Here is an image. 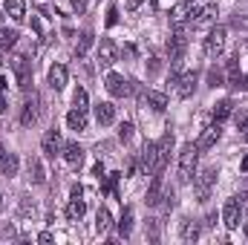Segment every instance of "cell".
Here are the masks:
<instances>
[{"label":"cell","mask_w":248,"mask_h":245,"mask_svg":"<svg viewBox=\"0 0 248 245\" xmlns=\"http://www.w3.org/2000/svg\"><path fill=\"white\" fill-rule=\"evenodd\" d=\"M185 49H187L185 29H176V35L168 41V55H170V66H173V72H170V84H176V69H179L182 58H185Z\"/></svg>","instance_id":"cell-1"},{"label":"cell","mask_w":248,"mask_h":245,"mask_svg":"<svg viewBox=\"0 0 248 245\" xmlns=\"http://www.w3.org/2000/svg\"><path fill=\"white\" fill-rule=\"evenodd\" d=\"M248 202V193H240V196H231L228 202H225V208H222V222H225V228H240V219H243V208H246Z\"/></svg>","instance_id":"cell-2"},{"label":"cell","mask_w":248,"mask_h":245,"mask_svg":"<svg viewBox=\"0 0 248 245\" xmlns=\"http://www.w3.org/2000/svg\"><path fill=\"white\" fill-rule=\"evenodd\" d=\"M196 156H199L196 144H185L182 147V153H179V182L182 184H187L196 176Z\"/></svg>","instance_id":"cell-3"},{"label":"cell","mask_w":248,"mask_h":245,"mask_svg":"<svg viewBox=\"0 0 248 245\" xmlns=\"http://www.w3.org/2000/svg\"><path fill=\"white\" fill-rule=\"evenodd\" d=\"M170 150H173V133H165L159 141H156V165H153V173H162L168 159H170Z\"/></svg>","instance_id":"cell-4"},{"label":"cell","mask_w":248,"mask_h":245,"mask_svg":"<svg viewBox=\"0 0 248 245\" xmlns=\"http://www.w3.org/2000/svg\"><path fill=\"white\" fill-rule=\"evenodd\" d=\"M12 69H15L17 87L20 90H29V84H32V61L23 58V55H17V58H12Z\"/></svg>","instance_id":"cell-5"},{"label":"cell","mask_w":248,"mask_h":245,"mask_svg":"<svg viewBox=\"0 0 248 245\" xmlns=\"http://www.w3.org/2000/svg\"><path fill=\"white\" fill-rule=\"evenodd\" d=\"M222 46H225V26H214L208 32V38H205V55L208 58H217L222 52Z\"/></svg>","instance_id":"cell-6"},{"label":"cell","mask_w":248,"mask_h":245,"mask_svg":"<svg viewBox=\"0 0 248 245\" xmlns=\"http://www.w3.org/2000/svg\"><path fill=\"white\" fill-rule=\"evenodd\" d=\"M214 182H217V168H205L199 173V179H196V196H199V202H208V196L214 190Z\"/></svg>","instance_id":"cell-7"},{"label":"cell","mask_w":248,"mask_h":245,"mask_svg":"<svg viewBox=\"0 0 248 245\" xmlns=\"http://www.w3.org/2000/svg\"><path fill=\"white\" fill-rule=\"evenodd\" d=\"M219 136H222V130H219V122L211 124V127H205V130H202V136L196 138V150H199V153L211 150V147H214V144L219 141Z\"/></svg>","instance_id":"cell-8"},{"label":"cell","mask_w":248,"mask_h":245,"mask_svg":"<svg viewBox=\"0 0 248 245\" xmlns=\"http://www.w3.org/2000/svg\"><path fill=\"white\" fill-rule=\"evenodd\" d=\"M41 147H44V153H46L49 159H55V156H61V153H63L61 133H58V130H46V136H44V141H41Z\"/></svg>","instance_id":"cell-9"},{"label":"cell","mask_w":248,"mask_h":245,"mask_svg":"<svg viewBox=\"0 0 248 245\" xmlns=\"http://www.w3.org/2000/svg\"><path fill=\"white\" fill-rule=\"evenodd\" d=\"M190 9H193V3H187V0L176 3V6L170 9V23H173L176 29H185L187 23H190Z\"/></svg>","instance_id":"cell-10"},{"label":"cell","mask_w":248,"mask_h":245,"mask_svg":"<svg viewBox=\"0 0 248 245\" xmlns=\"http://www.w3.org/2000/svg\"><path fill=\"white\" fill-rule=\"evenodd\" d=\"M217 15H219V9L217 6H205V9H190V23L193 26H208V23H214L217 20Z\"/></svg>","instance_id":"cell-11"},{"label":"cell","mask_w":248,"mask_h":245,"mask_svg":"<svg viewBox=\"0 0 248 245\" xmlns=\"http://www.w3.org/2000/svg\"><path fill=\"white\" fill-rule=\"evenodd\" d=\"M113 63H116V44L110 38H101V44H98V66L110 69Z\"/></svg>","instance_id":"cell-12"},{"label":"cell","mask_w":248,"mask_h":245,"mask_svg":"<svg viewBox=\"0 0 248 245\" xmlns=\"http://www.w3.org/2000/svg\"><path fill=\"white\" fill-rule=\"evenodd\" d=\"M104 87H107V92H110L113 98H124V95L130 92L127 81H124L119 72H107V81H104Z\"/></svg>","instance_id":"cell-13"},{"label":"cell","mask_w":248,"mask_h":245,"mask_svg":"<svg viewBox=\"0 0 248 245\" xmlns=\"http://www.w3.org/2000/svg\"><path fill=\"white\" fill-rule=\"evenodd\" d=\"M141 101H144L150 110H156V113H165V110H168V95L159 92V90H147V92L141 95Z\"/></svg>","instance_id":"cell-14"},{"label":"cell","mask_w":248,"mask_h":245,"mask_svg":"<svg viewBox=\"0 0 248 245\" xmlns=\"http://www.w3.org/2000/svg\"><path fill=\"white\" fill-rule=\"evenodd\" d=\"M63 162H66L69 168H81V162H84V147H81L78 141L63 144Z\"/></svg>","instance_id":"cell-15"},{"label":"cell","mask_w":248,"mask_h":245,"mask_svg":"<svg viewBox=\"0 0 248 245\" xmlns=\"http://www.w3.org/2000/svg\"><path fill=\"white\" fill-rule=\"evenodd\" d=\"M95 122L101 124V127L113 124L116 122V107H113L110 101H98V104H95Z\"/></svg>","instance_id":"cell-16"},{"label":"cell","mask_w":248,"mask_h":245,"mask_svg":"<svg viewBox=\"0 0 248 245\" xmlns=\"http://www.w3.org/2000/svg\"><path fill=\"white\" fill-rule=\"evenodd\" d=\"M196 81H199V75H196V72H185L182 78H176V84H179V87H176V92H179L182 98H190V95H193V90H196Z\"/></svg>","instance_id":"cell-17"},{"label":"cell","mask_w":248,"mask_h":245,"mask_svg":"<svg viewBox=\"0 0 248 245\" xmlns=\"http://www.w3.org/2000/svg\"><path fill=\"white\" fill-rule=\"evenodd\" d=\"M150 208H156L162 202V173H153V182L147 187V199H144Z\"/></svg>","instance_id":"cell-18"},{"label":"cell","mask_w":248,"mask_h":245,"mask_svg":"<svg viewBox=\"0 0 248 245\" xmlns=\"http://www.w3.org/2000/svg\"><path fill=\"white\" fill-rule=\"evenodd\" d=\"M153 165H156V141H147L141 150V173H153Z\"/></svg>","instance_id":"cell-19"},{"label":"cell","mask_w":248,"mask_h":245,"mask_svg":"<svg viewBox=\"0 0 248 245\" xmlns=\"http://www.w3.org/2000/svg\"><path fill=\"white\" fill-rule=\"evenodd\" d=\"M35 107H38V95L32 92V98L23 104V113H20V124H23V127L35 124V119H38V110H35Z\"/></svg>","instance_id":"cell-20"},{"label":"cell","mask_w":248,"mask_h":245,"mask_svg":"<svg viewBox=\"0 0 248 245\" xmlns=\"http://www.w3.org/2000/svg\"><path fill=\"white\" fill-rule=\"evenodd\" d=\"M84 214H87V205H84V199H81V196H72V202L66 205V219H69V222H78Z\"/></svg>","instance_id":"cell-21"},{"label":"cell","mask_w":248,"mask_h":245,"mask_svg":"<svg viewBox=\"0 0 248 245\" xmlns=\"http://www.w3.org/2000/svg\"><path fill=\"white\" fill-rule=\"evenodd\" d=\"M3 9H6V15H9L12 20H17V23L26 17V3H23V0H6Z\"/></svg>","instance_id":"cell-22"},{"label":"cell","mask_w":248,"mask_h":245,"mask_svg":"<svg viewBox=\"0 0 248 245\" xmlns=\"http://www.w3.org/2000/svg\"><path fill=\"white\" fill-rule=\"evenodd\" d=\"M49 87L52 90H63L66 87V66H61V63L49 66Z\"/></svg>","instance_id":"cell-23"},{"label":"cell","mask_w":248,"mask_h":245,"mask_svg":"<svg viewBox=\"0 0 248 245\" xmlns=\"http://www.w3.org/2000/svg\"><path fill=\"white\" fill-rule=\"evenodd\" d=\"M66 127L69 130H78V133L87 130V113L84 110H69L66 113Z\"/></svg>","instance_id":"cell-24"},{"label":"cell","mask_w":248,"mask_h":245,"mask_svg":"<svg viewBox=\"0 0 248 245\" xmlns=\"http://www.w3.org/2000/svg\"><path fill=\"white\" fill-rule=\"evenodd\" d=\"M93 41H95V35H93L90 29H84V32H81V38H78V44H75V58H78V61L87 55V49L93 46Z\"/></svg>","instance_id":"cell-25"},{"label":"cell","mask_w":248,"mask_h":245,"mask_svg":"<svg viewBox=\"0 0 248 245\" xmlns=\"http://www.w3.org/2000/svg\"><path fill=\"white\" fill-rule=\"evenodd\" d=\"M130 231H133V208H124L122 219H119V237L127 240V237H130Z\"/></svg>","instance_id":"cell-26"},{"label":"cell","mask_w":248,"mask_h":245,"mask_svg":"<svg viewBox=\"0 0 248 245\" xmlns=\"http://www.w3.org/2000/svg\"><path fill=\"white\" fill-rule=\"evenodd\" d=\"M29 176H32V182H35V184H44V182H46V173H44L41 159H29Z\"/></svg>","instance_id":"cell-27"},{"label":"cell","mask_w":248,"mask_h":245,"mask_svg":"<svg viewBox=\"0 0 248 245\" xmlns=\"http://www.w3.org/2000/svg\"><path fill=\"white\" fill-rule=\"evenodd\" d=\"M110 225H113V216H110V211H107V208H98V216H95V231H98V234H104Z\"/></svg>","instance_id":"cell-28"},{"label":"cell","mask_w":248,"mask_h":245,"mask_svg":"<svg viewBox=\"0 0 248 245\" xmlns=\"http://www.w3.org/2000/svg\"><path fill=\"white\" fill-rule=\"evenodd\" d=\"M15 44H17V32H15V29L0 26V49H12Z\"/></svg>","instance_id":"cell-29"},{"label":"cell","mask_w":248,"mask_h":245,"mask_svg":"<svg viewBox=\"0 0 248 245\" xmlns=\"http://www.w3.org/2000/svg\"><path fill=\"white\" fill-rule=\"evenodd\" d=\"M72 104H75V110H84V113H87V110H90V107H87V104H90L87 90H81V87H78V90H75V95H72Z\"/></svg>","instance_id":"cell-30"},{"label":"cell","mask_w":248,"mask_h":245,"mask_svg":"<svg viewBox=\"0 0 248 245\" xmlns=\"http://www.w3.org/2000/svg\"><path fill=\"white\" fill-rule=\"evenodd\" d=\"M196 237H199V225L190 222V219H185V222H182V240L190 243V240H196Z\"/></svg>","instance_id":"cell-31"},{"label":"cell","mask_w":248,"mask_h":245,"mask_svg":"<svg viewBox=\"0 0 248 245\" xmlns=\"http://www.w3.org/2000/svg\"><path fill=\"white\" fill-rule=\"evenodd\" d=\"M231 107H234V104H231L228 98H225V101H219V104L214 107V119H217V122H222V119H228V116H231Z\"/></svg>","instance_id":"cell-32"},{"label":"cell","mask_w":248,"mask_h":245,"mask_svg":"<svg viewBox=\"0 0 248 245\" xmlns=\"http://www.w3.org/2000/svg\"><path fill=\"white\" fill-rule=\"evenodd\" d=\"M222 84H225V75H222V69L211 66V69H208V87H222Z\"/></svg>","instance_id":"cell-33"},{"label":"cell","mask_w":248,"mask_h":245,"mask_svg":"<svg viewBox=\"0 0 248 245\" xmlns=\"http://www.w3.org/2000/svg\"><path fill=\"white\" fill-rule=\"evenodd\" d=\"M234 122H237V130L246 136V133H248V107H243V110L234 116Z\"/></svg>","instance_id":"cell-34"},{"label":"cell","mask_w":248,"mask_h":245,"mask_svg":"<svg viewBox=\"0 0 248 245\" xmlns=\"http://www.w3.org/2000/svg\"><path fill=\"white\" fill-rule=\"evenodd\" d=\"M3 173H6L9 179L17 173V156H15V153H9V159H6V165H3Z\"/></svg>","instance_id":"cell-35"},{"label":"cell","mask_w":248,"mask_h":245,"mask_svg":"<svg viewBox=\"0 0 248 245\" xmlns=\"http://www.w3.org/2000/svg\"><path fill=\"white\" fill-rule=\"evenodd\" d=\"M119 138H122V141H130V138H133V124L130 122L119 124Z\"/></svg>","instance_id":"cell-36"},{"label":"cell","mask_w":248,"mask_h":245,"mask_svg":"<svg viewBox=\"0 0 248 245\" xmlns=\"http://www.w3.org/2000/svg\"><path fill=\"white\" fill-rule=\"evenodd\" d=\"M116 184H119V173H110L107 182H104V193H113L116 196Z\"/></svg>","instance_id":"cell-37"},{"label":"cell","mask_w":248,"mask_h":245,"mask_svg":"<svg viewBox=\"0 0 248 245\" xmlns=\"http://www.w3.org/2000/svg\"><path fill=\"white\" fill-rule=\"evenodd\" d=\"M116 23H119V9L110 6V9H107V26H116Z\"/></svg>","instance_id":"cell-38"},{"label":"cell","mask_w":248,"mask_h":245,"mask_svg":"<svg viewBox=\"0 0 248 245\" xmlns=\"http://www.w3.org/2000/svg\"><path fill=\"white\" fill-rule=\"evenodd\" d=\"M72 12L75 15H84L87 12V0H72Z\"/></svg>","instance_id":"cell-39"},{"label":"cell","mask_w":248,"mask_h":245,"mask_svg":"<svg viewBox=\"0 0 248 245\" xmlns=\"http://www.w3.org/2000/svg\"><path fill=\"white\" fill-rule=\"evenodd\" d=\"M38 243H41V245H49V243H52V234H49V231H41V234H38Z\"/></svg>","instance_id":"cell-40"},{"label":"cell","mask_w":248,"mask_h":245,"mask_svg":"<svg viewBox=\"0 0 248 245\" xmlns=\"http://www.w3.org/2000/svg\"><path fill=\"white\" fill-rule=\"evenodd\" d=\"M93 176H98V179H104V176H107V173H104V165H101V162H98V165L93 168Z\"/></svg>","instance_id":"cell-41"},{"label":"cell","mask_w":248,"mask_h":245,"mask_svg":"<svg viewBox=\"0 0 248 245\" xmlns=\"http://www.w3.org/2000/svg\"><path fill=\"white\" fill-rule=\"evenodd\" d=\"M141 3H144V0H127V12H136Z\"/></svg>","instance_id":"cell-42"},{"label":"cell","mask_w":248,"mask_h":245,"mask_svg":"<svg viewBox=\"0 0 248 245\" xmlns=\"http://www.w3.org/2000/svg\"><path fill=\"white\" fill-rule=\"evenodd\" d=\"M32 29H35L38 35H44V26H41V20H38V17H32Z\"/></svg>","instance_id":"cell-43"},{"label":"cell","mask_w":248,"mask_h":245,"mask_svg":"<svg viewBox=\"0 0 248 245\" xmlns=\"http://www.w3.org/2000/svg\"><path fill=\"white\" fill-rule=\"evenodd\" d=\"M9 110V101H6V95H3V90H0V113H6Z\"/></svg>","instance_id":"cell-44"},{"label":"cell","mask_w":248,"mask_h":245,"mask_svg":"<svg viewBox=\"0 0 248 245\" xmlns=\"http://www.w3.org/2000/svg\"><path fill=\"white\" fill-rule=\"evenodd\" d=\"M6 159H9V153H6V147L0 144V170H3V165H6Z\"/></svg>","instance_id":"cell-45"},{"label":"cell","mask_w":248,"mask_h":245,"mask_svg":"<svg viewBox=\"0 0 248 245\" xmlns=\"http://www.w3.org/2000/svg\"><path fill=\"white\" fill-rule=\"evenodd\" d=\"M159 72V58H150V75H156Z\"/></svg>","instance_id":"cell-46"},{"label":"cell","mask_w":248,"mask_h":245,"mask_svg":"<svg viewBox=\"0 0 248 245\" xmlns=\"http://www.w3.org/2000/svg\"><path fill=\"white\" fill-rule=\"evenodd\" d=\"M237 90H248V75H240V84H237Z\"/></svg>","instance_id":"cell-47"},{"label":"cell","mask_w":248,"mask_h":245,"mask_svg":"<svg viewBox=\"0 0 248 245\" xmlns=\"http://www.w3.org/2000/svg\"><path fill=\"white\" fill-rule=\"evenodd\" d=\"M6 87H9V81H6V78L0 75V90H6Z\"/></svg>","instance_id":"cell-48"},{"label":"cell","mask_w":248,"mask_h":245,"mask_svg":"<svg viewBox=\"0 0 248 245\" xmlns=\"http://www.w3.org/2000/svg\"><path fill=\"white\" fill-rule=\"evenodd\" d=\"M243 170H248V153L243 156Z\"/></svg>","instance_id":"cell-49"},{"label":"cell","mask_w":248,"mask_h":245,"mask_svg":"<svg viewBox=\"0 0 248 245\" xmlns=\"http://www.w3.org/2000/svg\"><path fill=\"white\" fill-rule=\"evenodd\" d=\"M246 240H248V225H246Z\"/></svg>","instance_id":"cell-50"},{"label":"cell","mask_w":248,"mask_h":245,"mask_svg":"<svg viewBox=\"0 0 248 245\" xmlns=\"http://www.w3.org/2000/svg\"><path fill=\"white\" fill-rule=\"evenodd\" d=\"M187 3H196V0H187Z\"/></svg>","instance_id":"cell-51"},{"label":"cell","mask_w":248,"mask_h":245,"mask_svg":"<svg viewBox=\"0 0 248 245\" xmlns=\"http://www.w3.org/2000/svg\"><path fill=\"white\" fill-rule=\"evenodd\" d=\"M246 138H248V133H246Z\"/></svg>","instance_id":"cell-52"}]
</instances>
